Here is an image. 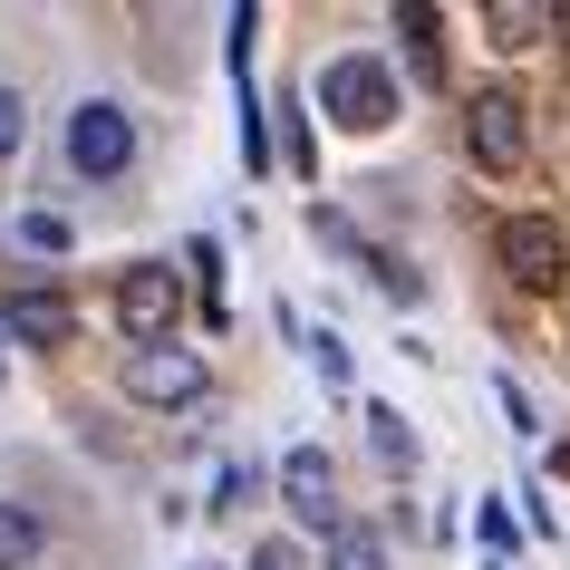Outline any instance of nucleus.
I'll use <instances>...</instances> for the list:
<instances>
[{"label": "nucleus", "instance_id": "nucleus-16", "mask_svg": "<svg viewBox=\"0 0 570 570\" xmlns=\"http://www.w3.org/2000/svg\"><path fill=\"white\" fill-rule=\"evenodd\" d=\"M252 570H309V561L291 551V541H262V551H252Z\"/></svg>", "mask_w": 570, "mask_h": 570}, {"label": "nucleus", "instance_id": "nucleus-4", "mask_svg": "<svg viewBox=\"0 0 570 570\" xmlns=\"http://www.w3.org/2000/svg\"><path fill=\"white\" fill-rule=\"evenodd\" d=\"M68 165H78V175H126V165H136V126H126V107H107V97H88V107H78V117H68Z\"/></svg>", "mask_w": 570, "mask_h": 570}, {"label": "nucleus", "instance_id": "nucleus-17", "mask_svg": "<svg viewBox=\"0 0 570 570\" xmlns=\"http://www.w3.org/2000/svg\"><path fill=\"white\" fill-rule=\"evenodd\" d=\"M551 30H561V39H570V10H551Z\"/></svg>", "mask_w": 570, "mask_h": 570}, {"label": "nucleus", "instance_id": "nucleus-8", "mask_svg": "<svg viewBox=\"0 0 570 570\" xmlns=\"http://www.w3.org/2000/svg\"><path fill=\"white\" fill-rule=\"evenodd\" d=\"M0 320L30 338V348H59V338H68V301H59V291H10V309H0Z\"/></svg>", "mask_w": 570, "mask_h": 570}, {"label": "nucleus", "instance_id": "nucleus-2", "mask_svg": "<svg viewBox=\"0 0 570 570\" xmlns=\"http://www.w3.org/2000/svg\"><path fill=\"white\" fill-rule=\"evenodd\" d=\"M464 146H474L483 175H522V155H532L522 97H512V88H474V107H464Z\"/></svg>", "mask_w": 570, "mask_h": 570}, {"label": "nucleus", "instance_id": "nucleus-10", "mask_svg": "<svg viewBox=\"0 0 570 570\" xmlns=\"http://www.w3.org/2000/svg\"><path fill=\"white\" fill-rule=\"evenodd\" d=\"M483 20H493V39H503V49H522V39L551 30V10H541V0H493Z\"/></svg>", "mask_w": 570, "mask_h": 570}, {"label": "nucleus", "instance_id": "nucleus-6", "mask_svg": "<svg viewBox=\"0 0 570 570\" xmlns=\"http://www.w3.org/2000/svg\"><path fill=\"white\" fill-rule=\"evenodd\" d=\"M126 396H146V406H194V396H204V358L175 348V338H165V348H136V358H126Z\"/></svg>", "mask_w": 570, "mask_h": 570}, {"label": "nucleus", "instance_id": "nucleus-13", "mask_svg": "<svg viewBox=\"0 0 570 570\" xmlns=\"http://www.w3.org/2000/svg\"><path fill=\"white\" fill-rule=\"evenodd\" d=\"M20 242H30V252H68V223H59V213H30V223H20Z\"/></svg>", "mask_w": 570, "mask_h": 570}, {"label": "nucleus", "instance_id": "nucleus-11", "mask_svg": "<svg viewBox=\"0 0 570 570\" xmlns=\"http://www.w3.org/2000/svg\"><path fill=\"white\" fill-rule=\"evenodd\" d=\"M367 445H377V464H396V474L416 464V435L396 425V406H367Z\"/></svg>", "mask_w": 570, "mask_h": 570}, {"label": "nucleus", "instance_id": "nucleus-9", "mask_svg": "<svg viewBox=\"0 0 570 570\" xmlns=\"http://www.w3.org/2000/svg\"><path fill=\"white\" fill-rule=\"evenodd\" d=\"M396 30H406V49H416L425 78H445V39H435V10H425V0H406V10H396Z\"/></svg>", "mask_w": 570, "mask_h": 570}, {"label": "nucleus", "instance_id": "nucleus-12", "mask_svg": "<svg viewBox=\"0 0 570 570\" xmlns=\"http://www.w3.org/2000/svg\"><path fill=\"white\" fill-rule=\"evenodd\" d=\"M39 561V522L20 503H0V570H30Z\"/></svg>", "mask_w": 570, "mask_h": 570}, {"label": "nucleus", "instance_id": "nucleus-5", "mask_svg": "<svg viewBox=\"0 0 570 570\" xmlns=\"http://www.w3.org/2000/svg\"><path fill=\"white\" fill-rule=\"evenodd\" d=\"M493 252H503V271L522 291H551V281H561V223H551V213H512L503 233H493Z\"/></svg>", "mask_w": 570, "mask_h": 570}, {"label": "nucleus", "instance_id": "nucleus-3", "mask_svg": "<svg viewBox=\"0 0 570 570\" xmlns=\"http://www.w3.org/2000/svg\"><path fill=\"white\" fill-rule=\"evenodd\" d=\"M175 320H184V281H175L165 262H136V271L117 281V330L136 338V348H165Z\"/></svg>", "mask_w": 570, "mask_h": 570}, {"label": "nucleus", "instance_id": "nucleus-15", "mask_svg": "<svg viewBox=\"0 0 570 570\" xmlns=\"http://www.w3.org/2000/svg\"><path fill=\"white\" fill-rule=\"evenodd\" d=\"M20 136H30V117H20V97L0 88V155H20Z\"/></svg>", "mask_w": 570, "mask_h": 570}, {"label": "nucleus", "instance_id": "nucleus-7", "mask_svg": "<svg viewBox=\"0 0 570 570\" xmlns=\"http://www.w3.org/2000/svg\"><path fill=\"white\" fill-rule=\"evenodd\" d=\"M281 493H291V512H301V522H338V474H330V454H320V445H291Z\"/></svg>", "mask_w": 570, "mask_h": 570}, {"label": "nucleus", "instance_id": "nucleus-1", "mask_svg": "<svg viewBox=\"0 0 570 570\" xmlns=\"http://www.w3.org/2000/svg\"><path fill=\"white\" fill-rule=\"evenodd\" d=\"M320 107H330L348 136H377V126L396 117V78H387V59H330V68H320Z\"/></svg>", "mask_w": 570, "mask_h": 570}, {"label": "nucleus", "instance_id": "nucleus-14", "mask_svg": "<svg viewBox=\"0 0 570 570\" xmlns=\"http://www.w3.org/2000/svg\"><path fill=\"white\" fill-rule=\"evenodd\" d=\"M330 570H377V532H338V561Z\"/></svg>", "mask_w": 570, "mask_h": 570}]
</instances>
